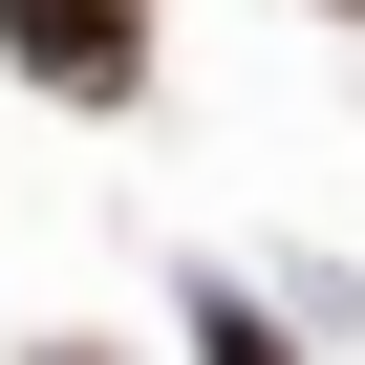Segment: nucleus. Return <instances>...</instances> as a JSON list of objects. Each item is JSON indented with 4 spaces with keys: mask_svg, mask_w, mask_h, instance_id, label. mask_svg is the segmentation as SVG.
Masks as SVG:
<instances>
[{
    "mask_svg": "<svg viewBox=\"0 0 365 365\" xmlns=\"http://www.w3.org/2000/svg\"><path fill=\"white\" fill-rule=\"evenodd\" d=\"M0 65L43 108H150V0H0Z\"/></svg>",
    "mask_w": 365,
    "mask_h": 365,
    "instance_id": "nucleus-1",
    "label": "nucleus"
},
{
    "mask_svg": "<svg viewBox=\"0 0 365 365\" xmlns=\"http://www.w3.org/2000/svg\"><path fill=\"white\" fill-rule=\"evenodd\" d=\"M172 301H194V365H301V322H279L258 279H172Z\"/></svg>",
    "mask_w": 365,
    "mask_h": 365,
    "instance_id": "nucleus-2",
    "label": "nucleus"
},
{
    "mask_svg": "<svg viewBox=\"0 0 365 365\" xmlns=\"http://www.w3.org/2000/svg\"><path fill=\"white\" fill-rule=\"evenodd\" d=\"M322 22H365V0H322Z\"/></svg>",
    "mask_w": 365,
    "mask_h": 365,
    "instance_id": "nucleus-4",
    "label": "nucleus"
},
{
    "mask_svg": "<svg viewBox=\"0 0 365 365\" xmlns=\"http://www.w3.org/2000/svg\"><path fill=\"white\" fill-rule=\"evenodd\" d=\"M43 365H129V344H43Z\"/></svg>",
    "mask_w": 365,
    "mask_h": 365,
    "instance_id": "nucleus-3",
    "label": "nucleus"
}]
</instances>
